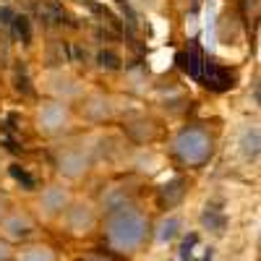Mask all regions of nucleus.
Instances as JSON below:
<instances>
[{
	"instance_id": "nucleus-14",
	"label": "nucleus",
	"mask_w": 261,
	"mask_h": 261,
	"mask_svg": "<svg viewBox=\"0 0 261 261\" xmlns=\"http://www.w3.org/2000/svg\"><path fill=\"white\" fill-rule=\"evenodd\" d=\"M178 235H180V217L178 214H165L160 222H154V235H151V241L170 243V241H175Z\"/></svg>"
},
{
	"instance_id": "nucleus-1",
	"label": "nucleus",
	"mask_w": 261,
	"mask_h": 261,
	"mask_svg": "<svg viewBox=\"0 0 261 261\" xmlns=\"http://www.w3.org/2000/svg\"><path fill=\"white\" fill-rule=\"evenodd\" d=\"M151 235H154V220L141 206V201H128L102 212L97 238L105 251L118 258H136L151 243Z\"/></svg>"
},
{
	"instance_id": "nucleus-11",
	"label": "nucleus",
	"mask_w": 261,
	"mask_h": 261,
	"mask_svg": "<svg viewBox=\"0 0 261 261\" xmlns=\"http://www.w3.org/2000/svg\"><path fill=\"white\" fill-rule=\"evenodd\" d=\"M13 261H60V253L50 241L34 238V241H27V243L16 246V258Z\"/></svg>"
},
{
	"instance_id": "nucleus-16",
	"label": "nucleus",
	"mask_w": 261,
	"mask_h": 261,
	"mask_svg": "<svg viewBox=\"0 0 261 261\" xmlns=\"http://www.w3.org/2000/svg\"><path fill=\"white\" fill-rule=\"evenodd\" d=\"M241 8H243V16H246L248 24H251V21L256 27L261 24V0H243Z\"/></svg>"
},
{
	"instance_id": "nucleus-20",
	"label": "nucleus",
	"mask_w": 261,
	"mask_h": 261,
	"mask_svg": "<svg viewBox=\"0 0 261 261\" xmlns=\"http://www.w3.org/2000/svg\"><path fill=\"white\" fill-rule=\"evenodd\" d=\"M256 99H258V105H261V84L256 86Z\"/></svg>"
},
{
	"instance_id": "nucleus-12",
	"label": "nucleus",
	"mask_w": 261,
	"mask_h": 261,
	"mask_svg": "<svg viewBox=\"0 0 261 261\" xmlns=\"http://www.w3.org/2000/svg\"><path fill=\"white\" fill-rule=\"evenodd\" d=\"M186 193H188V180L178 175V178L167 180V183L157 191V204H160V209H165V212L178 209V206L183 204V199H186Z\"/></svg>"
},
{
	"instance_id": "nucleus-6",
	"label": "nucleus",
	"mask_w": 261,
	"mask_h": 261,
	"mask_svg": "<svg viewBox=\"0 0 261 261\" xmlns=\"http://www.w3.org/2000/svg\"><path fill=\"white\" fill-rule=\"evenodd\" d=\"M76 193H79L76 186H71V183H65V180L53 175L50 180H45L37 188V193L32 196V201H29V206L37 214L39 225H55L60 220V214L68 209V204L73 201Z\"/></svg>"
},
{
	"instance_id": "nucleus-7",
	"label": "nucleus",
	"mask_w": 261,
	"mask_h": 261,
	"mask_svg": "<svg viewBox=\"0 0 261 261\" xmlns=\"http://www.w3.org/2000/svg\"><path fill=\"white\" fill-rule=\"evenodd\" d=\"M76 113L84 125L102 128L120 115V105L115 94L105 92V89H86V94L76 102Z\"/></svg>"
},
{
	"instance_id": "nucleus-5",
	"label": "nucleus",
	"mask_w": 261,
	"mask_h": 261,
	"mask_svg": "<svg viewBox=\"0 0 261 261\" xmlns=\"http://www.w3.org/2000/svg\"><path fill=\"white\" fill-rule=\"evenodd\" d=\"M99 222H102V209L97 204L94 196H84L76 193L73 201L68 204L60 214V220L55 222V227L60 230V235H65L68 241H92V238L99 232Z\"/></svg>"
},
{
	"instance_id": "nucleus-8",
	"label": "nucleus",
	"mask_w": 261,
	"mask_h": 261,
	"mask_svg": "<svg viewBox=\"0 0 261 261\" xmlns=\"http://www.w3.org/2000/svg\"><path fill=\"white\" fill-rule=\"evenodd\" d=\"M39 220L37 214L32 212L29 204H21V201H13L11 209L6 212V217L0 220V235L11 241L13 246H21L27 241H34L39 238Z\"/></svg>"
},
{
	"instance_id": "nucleus-13",
	"label": "nucleus",
	"mask_w": 261,
	"mask_h": 261,
	"mask_svg": "<svg viewBox=\"0 0 261 261\" xmlns=\"http://www.w3.org/2000/svg\"><path fill=\"white\" fill-rule=\"evenodd\" d=\"M238 146H241V154L248 162H256L261 157V128L248 123L241 128V136H238Z\"/></svg>"
},
{
	"instance_id": "nucleus-9",
	"label": "nucleus",
	"mask_w": 261,
	"mask_h": 261,
	"mask_svg": "<svg viewBox=\"0 0 261 261\" xmlns=\"http://www.w3.org/2000/svg\"><path fill=\"white\" fill-rule=\"evenodd\" d=\"M39 89H42V97H53V99L76 105L86 94V84L65 68H50L39 76Z\"/></svg>"
},
{
	"instance_id": "nucleus-2",
	"label": "nucleus",
	"mask_w": 261,
	"mask_h": 261,
	"mask_svg": "<svg viewBox=\"0 0 261 261\" xmlns=\"http://www.w3.org/2000/svg\"><path fill=\"white\" fill-rule=\"evenodd\" d=\"M97 134H73L68 139H60L50 149V165H53V175L71 183L81 186L84 180H89L99 162V146H97Z\"/></svg>"
},
{
	"instance_id": "nucleus-18",
	"label": "nucleus",
	"mask_w": 261,
	"mask_h": 261,
	"mask_svg": "<svg viewBox=\"0 0 261 261\" xmlns=\"http://www.w3.org/2000/svg\"><path fill=\"white\" fill-rule=\"evenodd\" d=\"M76 261H120L118 256H113V253H99V251H92V253H81Z\"/></svg>"
},
{
	"instance_id": "nucleus-19",
	"label": "nucleus",
	"mask_w": 261,
	"mask_h": 261,
	"mask_svg": "<svg viewBox=\"0 0 261 261\" xmlns=\"http://www.w3.org/2000/svg\"><path fill=\"white\" fill-rule=\"evenodd\" d=\"M11 204H13V196H11L6 188H0V220L6 217V212L11 209Z\"/></svg>"
},
{
	"instance_id": "nucleus-3",
	"label": "nucleus",
	"mask_w": 261,
	"mask_h": 261,
	"mask_svg": "<svg viewBox=\"0 0 261 261\" xmlns=\"http://www.w3.org/2000/svg\"><path fill=\"white\" fill-rule=\"evenodd\" d=\"M29 118H32L34 134L45 141H53V144L79 134L84 128V123L76 113V105L63 102V99H53V97H39L32 107Z\"/></svg>"
},
{
	"instance_id": "nucleus-15",
	"label": "nucleus",
	"mask_w": 261,
	"mask_h": 261,
	"mask_svg": "<svg viewBox=\"0 0 261 261\" xmlns=\"http://www.w3.org/2000/svg\"><path fill=\"white\" fill-rule=\"evenodd\" d=\"M201 222L212 230V232H225V227H227V220H225V214L220 212V209H214V206H206V212L201 214Z\"/></svg>"
},
{
	"instance_id": "nucleus-10",
	"label": "nucleus",
	"mask_w": 261,
	"mask_h": 261,
	"mask_svg": "<svg viewBox=\"0 0 261 261\" xmlns=\"http://www.w3.org/2000/svg\"><path fill=\"white\" fill-rule=\"evenodd\" d=\"M94 199H97L102 212L115 209V206L128 204V201H139V183H136V178H125V175L113 178L99 188V193Z\"/></svg>"
},
{
	"instance_id": "nucleus-4",
	"label": "nucleus",
	"mask_w": 261,
	"mask_h": 261,
	"mask_svg": "<svg viewBox=\"0 0 261 261\" xmlns=\"http://www.w3.org/2000/svg\"><path fill=\"white\" fill-rule=\"evenodd\" d=\"M167 154L183 170H201L214 157V136L201 123H188L170 136Z\"/></svg>"
},
{
	"instance_id": "nucleus-17",
	"label": "nucleus",
	"mask_w": 261,
	"mask_h": 261,
	"mask_svg": "<svg viewBox=\"0 0 261 261\" xmlns=\"http://www.w3.org/2000/svg\"><path fill=\"white\" fill-rule=\"evenodd\" d=\"M13 258H16V246L0 235V261H13Z\"/></svg>"
},
{
	"instance_id": "nucleus-21",
	"label": "nucleus",
	"mask_w": 261,
	"mask_h": 261,
	"mask_svg": "<svg viewBox=\"0 0 261 261\" xmlns=\"http://www.w3.org/2000/svg\"><path fill=\"white\" fill-rule=\"evenodd\" d=\"M0 97H3V86H0Z\"/></svg>"
}]
</instances>
